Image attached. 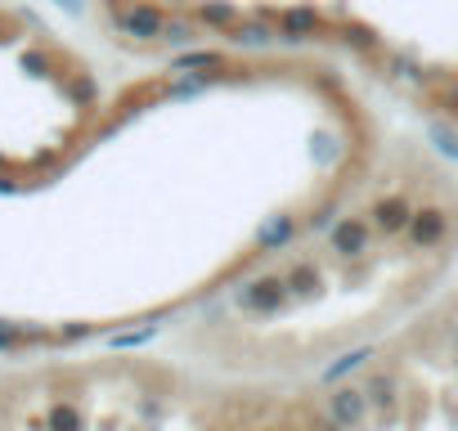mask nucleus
I'll return each instance as SVG.
<instances>
[{"instance_id": "obj_1", "label": "nucleus", "mask_w": 458, "mask_h": 431, "mask_svg": "<svg viewBox=\"0 0 458 431\" xmlns=\"http://www.w3.org/2000/svg\"><path fill=\"white\" fill-rule=\"evenodd\" d=\"M333 377L360 431H458V288Z\"/></svg>"}]
</instances>
